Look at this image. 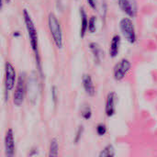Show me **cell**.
Segmentation results:
<instances>
[{"label":"cell","instance_id":"cell-1","mask_svg":"<svg viewBox=\"0 0 157 157\" xmlns=\"http://www.w3.org/2000/svg\"><path fill=\"white\" fill-rule=\"evenodd\" d=\"M23 17H24L25 24H26L27 31H28V34L29 37V42H30L31 48L35 53L37 63L40 64V57H39V51H38V33H37L35 25H34L29 14L28 13V11L26 9L23 11Z\"/></svg>","mask_w":157,"mask_h":157},{"label":"cell","instance_id":"cell-2","mask_svg":"<svg viewBox=\"0 0 157 157\" xmlns=\"http://www.w3.org/2000/svg\"><path fill=\"white\" fill-rule=\"evenodd\" d=\"M48 24H49V29H50V31L52 36L55 45L59 49H61L63 47V32H62L60 22L58 21L57 17L54 16V14L52 13L49 15Z\"/></svg>","mask_w":157,"mask_h":157},{"label":"cell","instance_id":"cell-3","mask_svg":"<svg viewBox=\"0 0 157 157\" xmlns=\"http://www.w3.org/2000/svg\"><path fill=\"white\" fill-rule=\"evenodd\" d=\"M120 29L124 38L130 43H134L136 41V33H135L134 25L130 17H125L121 20Z\"/></svg>","mask_w":157,"mask_h":157},{"label":"cell","instance_id":"cell-4","mask_svg":"<svg viewBox=\"0 0 157 157\" xmlns=\"http://www.w3.org/2000/svg\"><path fill=\"white\" fill-rule=\"evenodd\" d=\"M26 93V79L24 75H20L17 80V87L13 96V102L16 106H20L24 101V97Z\"/></svg>","mask_w":157,"mask_h":157},{"label":"cell","instance_id":"cell-5","mask_svg":"<svg viewBox=\"0 0 157 157\" xmlns=\"http://www.w3.org/2000/svg\"><path fill=\"white\" fill-rule=\"evenodd\" d=\"M131 68H132L131 62L128 59H122L114 67V70H113L114 78L117 81L122 80L125 77V75L128 74V72L131 70Z\"/></svg>","mask_w":157,"mask_h":157},{"label":"cell","instance_id":"cell-6","mask_svg":"<svg viewBox=\"0 0 157 157\" xmlns=\"http://www.w3.org/2000/svg\"><path fill=\"white\" fill-rule=\"evenodd\" d=\"M5 86L6 91H10L16 82V71L13 67V65L9 63L6 62L5 65Z\"/></svg>","mask_w":157,"mask_h":157},{"label":"cell","instance_id":"cell-7","mask_svg":"<svg viewBox=\"0 0 157 157\" xmlns=\"http://www.w3.org/2000/svg\"><path fill=\"white\" fill-rule=\"evenodd\" d=\"M121 9L130 17H134L137 14L136 0H119Z\"/></svg>","mask_w":157,"mask_h":157},{"label":"cell","instance_id":"cell-8","mask_svg":"<svg viewBox=\"0 0 157 157\" xmlns=\"http://www.w3.org/2000/svg\"><path fill=\"white\" fill-rule=\"evenodd\" d=\"M117 94L114 92H110L106 100V107H105V111L106 115L108 117H111L115 114L116 111V104H117Z\"/></svg>","mask_w":157,"mask_h":157},{"label":"cell","instance_id":"cell-9","mask_svg":"<svg viewBox=\"0 0 157 157\" xmlns=\"http://www.w3.org/2000/svg\"><path fill=\"white\" fill-rule=\"evenodd\" d=\"M5 150H6V155L7 156H13L15 154V143H14V134L13 131L9 129L5 137Z\"/></svg>","mask_w":157,"mask_h":157},{"label":"cell","instance_id":"cell-10","mask_svg":"<svg viewBox=\"0 0 157 157\" xmlns=\"http://www.w3.org/2000/svg\"><path fill=\"white\" fill-rule=\"evenodd\" d=\"M82 82H83V86H84L86 93L88 96L93 97L96 93V88H95V86H94V83H93L91 76L89 75H84Z\"/></svg>","mask_w":157,"mask_h":157},{"label":"cell","instance_id":"cell-11","mask_svg":"<svg viewBox=\"0 0 157 157\" xmlns=\"http://www.w3.org/2000/svg\"><path fill=\"white\" fill-rule=\"evenodd\" d=\"M120 43H121V37L119 35H115L112 38L110 48H109V54L111 58H114L118 55L120 50Z\"/></svg>","mask_w":157,"mask_h":157},{"label":"cell","instance_id":"cell-12","mask_svg":"<svg viewBox=\"0 0 157 157\" xmlns=\"http://www.w3.org/2000/svg\"><path fill=\"white\" fill-rule=\"evenodd\" d=\"M89 48H90V50H91V52L93 53L95 61L98 63H100V62L102 60V57H103V51L100 48V46L96 42H92V43L89 44Z\"/></svg>","mask_w":157,"mask_h":157},{"label":"cell","instance_id":"cell-13","mask_svg":"<svg viewBox=\"0 0 157 157\" xmlns=\"http://www.w3.org/2000/svg\"><path fill=\"white\" fill-rule=\"evenodd\" d=\"M80 15H81V30H80V36L81 38H84L86 35V32L87 30V26H88V19L86 11L84 8H80Z\"/></svg>","mask_w":157,"mask_h":157},{"label":"cell","instance_id":"cell-14","mask_svg":"<svg viewBox=\"0 0 157 157\" xmlns=\"http://www.w3.org/2000/svg\"><path fill=\"white\" fill-rule=\"evenodd\" d=\"M58 150H59V145H58V141L56 139H52L50 145V156H57L58 155Z\"/></svg>","mask_w":157,"mask_h":157},{"label":"cell","instance_id":"cell-15","mask_svg":"<svg viewBox=\"0 0 157 157\" xmlns=\"http://www.w3.org/2000/svg\"><path fill=\"white\" fill-rule=\"evenodd\" d=\"M114 155H115V151L112 145H108L99 154V156L101 157H113Z\"/></svg>","mask_w":157,"mask_h":157},{"label":"cell","instance_id":"cell-16","mask_svg":"<svg viewBox=\"0 0 157 157\" xmlns=\"http://www.w3.org/2000/svg\"><path fill=\"white\" fill-rule=\"evenodd\" d=\"M96 22H97V17H91V18L88 20V26H87V29L91 32V33H94L97 29V27H96Z\"/></svg>","mask_w":157,"mask_h":157},{"label":"cell","instance_id":"cell-17","mask_svg":"<svg viewBox=\"0 0 157 157\" xmlns=\"http://www.w3.org/2000/svg\"><path fill=\"white\" fill-rule=\"evenodd\" d=\"M82 116L84 119L86 120H89L92 116V111H91V109L89 107H85L82 110Z\"/></svg>","mask_w":157,"mask_h":157},{"label":"cell","instance_id":"cell-18","mask_svg":"<svg viewBox=\"0 0 157 157\" xmlns=\"http://www.w3.org/2000/svg\"><path fill=\"white\" fill-rule=\"evenodd\" d=\"M97 132L99 136H103L105 135V133L107 132V128L104 124H99L97 127Z\"/></svg>","mask_w":157,"mask_h":157},{"label":"cell","instance_id":"cell-19","mask_svg":"<svg viewBox=\"0 0 157 157\" xmlns=\"http://www.w3.org/2000/svg\"><path fill=\"white\" fill-rule=\"evenodd\" d=\"M52 98L54 105H56L57 101H58V90H57L56 86H52Z\"/></svg>","mask_w":157,"mask_h":157},{"label":"cell","instance_id":"cell-20","mask_svg":"<svg viewBox=\"0 0 157 157\" xmlns=\"http://www.w3.org/2000/svg\"><path fill=\"white\" fill-rule=\"evenodd\" d=\"M83 132H84V128H83V126H80L79 129H78V131H77L75 139V144H77V143L79 142V140H80V138H81V136H82V134H83Z\"/></svg>","mask_w":157,"mask_h":157},{"label":"cell","instance_id":"cell-21","mask_svg":"<svg viewBox=\"0 0 157 157\" xmlns=\"http://www.w3.org/2000/svg\"><path fill=\"white\" fill-rule=\"evenodd\" d=\"M87 2L91 8L97 9V0H87Z\"/></svg>","mask_w":157,"mask_h":157},{"label":"cell","instance_id":"cell-22","mask_svg":"<svg viewBox=\"0 0 157 157\" xmlns=\"http://www.w3.org/2000/svg\"><path fill=\"white\" fill-rule=\"evenodd\" d=\"M2 5H3V3H2V0H0V10H1V8H2Z\"/></svg>","mask_w":157,"mask_h":157},{"label":"cell","instance_id":"cell-23","mask_svg":"<svg viewBox=\"0 0 157 157\" xmlns=\"http://www.w3.org/2000/svg\"><path fill=\"white\" fill-rule=\"evenodd\" d=\"M6 2H7V3H8V2H9V1H10V0H6Z\"/></svg>","mask_w":157,"mask_h":157}]
</instances>
